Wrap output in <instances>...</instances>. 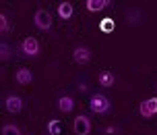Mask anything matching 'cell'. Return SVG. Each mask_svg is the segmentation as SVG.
<instances>
[{"mask_svg": "<svg viewBox=\"0 0 157 135\" xmlns=\"http://www.w3.org/2000/svg\"><path fill=\"white\" fill-rule=\"evenodd\" d=\"M4 108H6L8 112H13V114H17V112L23 110V100L19 98V96H8L6 102H4Z\"/></svg>", "mask_w": 157, "mask_h": 135, "instance_id": "cell-7", "label": "cell"}, {"mask_svg": "<svg viewBox=\"0 0 157 135\" xmlns=\"http://www.w3.org/2000/svg\"><path fill=\"white\" fill-rule=\"evenodd\" d=\"M139 110H141L143 119H151L153 114H157V98H149V100L141 102Z\"/></svg>", "mask_w": 157, "mask_h": 135, "instance_id": "cell-3", "label": "cell"}, {"mask_svg": "<svg viewBox=\"0 0 157 135\" xmlns=\"http://www.w3.org/2000/svg\"><path fill=\"white\" fill-rule=\"evenodd\" d=\"M114 81H116V77L112 75V71H101L97 75V83H99L101 88H112Z\"/></svg>", "mask_w": 157, "mask_h": 135, "instance_id": "cell-9", "label": "cell"}, {"mask_svg": "<svg viewBox=\"0 0 157 135\" xmlns=\"http://www.w3.org/2000/svg\"><path fill=\"white\" fill-rule=\"evenodd\" d=\"M0 31L6 35L8 31H10V23H8V19H6V15H0Z\"/></svg>", "mask_w": 157, "mask_h": 135, "instance_id": "cell-15", "label": "cell"}, {"mask_svg": "<svg viewBox=\"0 0 157 135\" xmlns=\"http://www.w3.org/2000/svg\"><path fill=\"white\" fill-rule=\"evenodd\" d=\"M89 108H91L95 114H103V112L110 110V100L103 94H93L91 96V102H89Z\"/></svg>", "mask_w": 157, "mask_h": 135, "instance_id": "cell-1", "label": "cell"}, {"mask_svg": "<svg viewBox=\"0 0 157 135\" xmlns=\"http://www.w3.org/2000/svg\"><path fill=\"white\" fill-rule=\"evenodd\" d=\"M99 29H101L103 33H112L116 29V23L112 21L110 17H105V19H101V23H99Z\"/></svg>", "mask_w": 157, "mask_h": 135, "instance_id": "cell-13", "label": "cell"}, {"mask_svg": "<svg viewBox=\"0 0 157 135\" xmlns=\"http://www.w3.org/2000/svg\"><path fill=\"white\" fill-rule=\"evenodd\" d=\"M15 79L19 85H29L33 81V73L29 71V69H19V71L15 73Z\"/></svg>", "mask_w": 157, "mask_h": 135, "instance_id": "cell-8", "label": "cell"}, {"mask_svg": "<svg viewBox=\"0 0 157 135\" xmlns=\"http://www.w3.org/2000/svg\"><path fill=\"white\" fill-rule=\"evenodd\" d=\"M2 135H21V131H19L17 125H4L2 127Z\"/></svg>", "mask_w": 157, "mask_h": 135, "instance_id": "cell-14", "label": "cell"}, {"mask_svg": "<svg viewBox=\"0 0 157 135\" xmlns=\"http://www.w3.org/2000/svg\"><path fill=\"white\" fill-rule=\"evenodd\" d=\"M48 131H50L52 135H58V131H60V123H58V121H52V123L48 125Z\"/></svg>", "mask_w": 157, "mask_h": 135, "instance_id": "cell-17", "label": "cell"}, {"mask_svg": "<svg viewBox=\"0 0 157 135\" xmlns=\"http://www.w3.org/2000/svg\"><path fill=\"white\" fill-rule=\"evenodd\" d=\"M72 129H75V133L77 135H89V131H91V123H89V119L87 117H77L75 119V123H72Z\"/></svg>", "mask_w": 157, "mask_h": 135, "instance_id": "cell-5", "label": "cell"}, {"mask_svg": "<svg viewBox=\"0 0 157 135\" xmlns=\"http://www.w3.org/2000/svg\"><path fill=\"white\" fill-rule=\"evenodd\" d=\"M58 108H60V112H71L75 108V100H72L71 96H62L58 100Z\"/></svg>", "mask_w": 157, "mask_h": 135, "instance_id": "cell-11", "label": "cell"}, {"mask_svg": "<svg viewBox=\"0 0 157 135\" xmlns=\"http://www.w3.org/2000/svg\"><path fill=\"white\" fill-rule=\"evenodd\" d=\"M108 6V0H87V10L91 13H99Z\"/></svg>", "mask_w": 157, "mask_h": 135, "instance_id": "cell-12", "label": "cell"}, {"mask_svg": "<svg viewBox=\"0 0 157 135\" xmlns=\"http://www.w3.org/2000/svg\"><path fill=\"white\" fill-rule=\"evenodd\" d=\"M33 23H35V27L37 29H50L52 27V15L48 13V10H44V8H39L37 13L33 15Z\"/></svg>", "mask_w": 157, "mask_h": 135, "instance_id": "cell-2", "label": "cell"}, {"mask_svg": "<svg viewBox=\"0 0 157 135\" xmlns=\"http://www.w3.org/2000/svg\"><path fill=\"white\" fill-rule=\"evenodd\" d=\"M72 58H75V63H78V64H87L91 60V50L85 48V46H78V48H75Z\"/></svg>", "mask_w": 157, "mask_h": 135, "instance_id": "cell-6", "label": "cell"}, {"mask_svg": "<svg viewBox=\"0 0 157 135\" xmlns=\"http://www.w3.org/2000/svg\"><path fill=\"white\" fill-rule=\"evenodd\" d=\"M0 58H2V60H8V58H10V46H8V44H2V46H0Z\"/></svg>", "mask_w": 157, "mask_h": 135, "instance_id": "cell-16", "label": "cell"}, {"mask_svg": "<svg viewBox=\"0 0 157 135\" xmlns=\"http://www.w3.org/2000/svg\"><path fill=\"white\" fill-rule=\"evenodd\" d=\"M72 13H75V8H72L71 2H60L58 4V15H60V19H71Z\"/></svg>", "mask_w": 157, "mask_h": 135, "instance_id": "cell-10", "label": "cell"}, {"mask_svg": "<svg viewBox=\"0 0 157 135\" xmlns=\"http://www.w3.org/2000/svg\"><path fill=\"white\" fill-rule=\"evenodd\" d=\"M21 52L25 56H37L39 52V42L35 38H25L23 44H21Z\"/></svg>", "mask_w": 157, "mask_h": 135, "instance_id": "cell-4", "label": "cell"}]
</instances>
